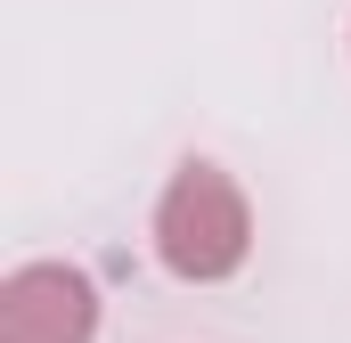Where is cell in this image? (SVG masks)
Masks as SVG:
<instances>
[{
  "mask_svg": "<svg viewBox=\"0 0 351 343\" xmlns=\"http://www.w3.org/2000/svg\"><path fill=\"white\" fill-rule=\"evenodd\" d=\"M0 343H98V278L74 261H16L0 278Z\"/></svg>",
  "mask_w": 351,
  "mask_h": 343,
  "instance_id": "2",
  "label": "cell"
},
{
  "mask_svg": "<svg viewBox=\"0 0 351 343\" xmlns=\"http://www.w3.org/2000/svg\"><path fill=\"white\" fill-rule=\"evenodd\" d=\"M156 261L180 286H229L254 261V204L237 188V172H221L213 156H180L164 196H156Z\"/></svg>",
  "mask_w": 351,
  "mask_h": 343,
  "instance_id": "1",
  "label": "cell"
}]
</instances>
